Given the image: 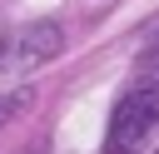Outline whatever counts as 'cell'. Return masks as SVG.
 Masks as SVG:
<instances>
[{
    "instance_id": "obj_1",
    "label": "cell",
    "mask_w": 159,
    "mask_h": 154,
    "mask_svg": "<svg viewBox=\"0 0 159 154\" xmlns=\"http://www.w3.org/2000/svg\"><path fill=\"white\" fill-rule=\"evenodd\" d=\"M159 129V84L139 79L134 89L119 94L109 129H104V154H139V144Z\"/></svg>"
},
{
    "instance_id": "obj_2",
    "label": "cell",
    "mask_w": 159,
    "mask_h": 154,
    "mask_svg": "<svg viewBox=\"0 0 159 154\" xmlns=\"http://www.w3.org/2000/svg\"><path fill=\"white\" fill-rule=\"evenodd\" d=\"M60 45H65L60 25H50V20L25 25V30H15V35L0 40V75H10V70H30V65H45Z\"/></svg>"
},
{
    "instance_id": "obj_3",
    "label": "cell",
    "mask_w": 159,
    "mask_h": 154,
    "mask_svg": "<svg viewBox=\"0 0 159 154\" xmlns=\"http://www.w3.org/2000/svg\"><path fill=\"white\" fill-rule=\"evenodd\" d=\"M25 104H30V94H20V89H10V94H0V124H5V119H15V114H20Z\"/></svg>"
},
{
    "instance_id": "obj_4",
    "label": "cell",
    "mask_w": 159,
    "mask_h": 154,
    "mask_svg": "<svg viewBox=\"0 0 159 154\" xmlns=\"http://www.w3.org/2000/svg\"><path fill=\"white\" fill-rule=\"evenodd\" d=\"M144 79L149 84H159V40L149 45V55H144Z\"/></svg>"
}]
</instances>
